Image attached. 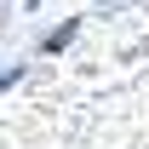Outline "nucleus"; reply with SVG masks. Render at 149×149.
<instances>
[{
    "label": "nucleus",
    "instance_id": "obj_1",
    "mask_svg": "<svg viewBox=\"0 0 149 149\" xmlns=\"http://www.w3.org/2000/svg\"><path fill=\"white\" fill-rule=\"evenodd\" d=\"M138 17L0 92V149H149V0Z\"/></svg>",
    "mask_w": 149,
    "mask_h": 149
},
{
    "label": "nucleus",
    "instance_id": "obj_2",
    "mask_svg": "<svg viewBox=\"0 0 149 149\" xmlns=\"http://www.w3.org/2000/svg\"><path fill=\"white\" fill-rule=\"evenodd\" d=\"M80 35H86V17H63L57 29H46V35H40V46H35V52H40V57H57V52H69Z\"/></svg>",
    "mask_w": 149,
    "mask_h": 149
},
{
    "label": "nucleus",
    "instance_id": "obj_3",
    "mask_svg": "<svg viewBox=\"0 0 149 149\" xmlns=\"http://www.w3.org/2000/svg\"><path fill=\"white\" fill-rule=\"evenodd\" d=\"M23 6H29V12H40V6H46V0H23Z\"/></svg>",
    "mask_w": 149,
    "mask_h": 149
}]
</instances>
